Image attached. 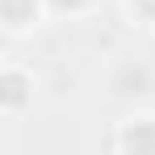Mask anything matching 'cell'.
Listing matches in <instances>:
<instances>
[{
    "mask_svg": "<svg viewBox=\"0 0 155 155\" xmlns=\"http://www.w3.org/2000/svg\"><path fill=\"white\" fill-rule=\"evenodd\" d=\"M51 21V0H0V34L8 42H25Z\"/></svg>",
    "mask_w": 155,
    "mask_h": 155,
    "instance_id": "3957f363",
    "label": "cell"
},
{
    "mask_svg": "<svg viewBox=\"0 0 155 155\" xmlns=\"http://www.w3.org/2000/svg\"><path fill=\"white\" fill-rule=\"evenodd\" d=\"M38 101V76L34 67L17 63V59H4L0 63V117L4 122H21Z\"/></svg>",
    "mask_w": 155,
    "mask_h": 155,
    "instance_id": "6da1fadb",
    "label": "cell"
},
{
    "mask_svg": "<svg viewBox=\"0 0 155 155\" xmlns=\"http://www.w3.org/2000/svg\"><path fill=\"white\" fill-rule=\"evenodd\" d=\"M97 8V0H51V17L54 21H80Z\"/></svg>",
    "mask_w": 155,
    "mask_h": 155,
    "instance_id": "5b68a950",
    "label": "cell"
},
{
    "mask_svg": "<svg viewBox=\"0 0 155 155\" xmlns=\"http://www.w3.org/2000/svg\"><path fill=\"white\" fill-rule=\"evenodd\" d=\"M113 155H155V109H130L109 130Z\"/></svg>",
    "mask_w": 155,
    "mask_h": 155,
    "instance_id": "7a4b0ae2",
    "label": "cell"
},
{
    "mask_svg": "<svg viewBox=\"0 0 155 155\" xmlns=\"http://www.w3.org/2000/svg\"><path fill=\"white\" fill-rule=\"evenodd\" d=\"M117 4H122V17L130 29L155 38V0H117Z\"/></svg>",
    "mask_w": 155,
    "mask_h": 155,
    "instance_id": "277c9868",
    "label": "cell"
}]
</instances>
